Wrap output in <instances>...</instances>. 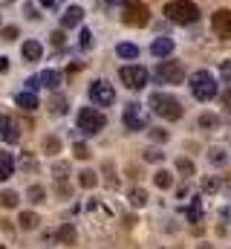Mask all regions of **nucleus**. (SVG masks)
<instances>
[{
  "label": "nucleus",
  "instance_id": "6",
  "mask_svg": "<svg viewBox=\"0 0 231 249\" xmlns=\"http://www.w3.org/2000/svg\"><path fill=\"white\" fill-rule=\"evenodd\" d=\"M118 78H121V84H124L127 90H145V84H148V70H145L142 64H127V67L118 70Z\"/></svg>",
  "mask_w": 231,
  "mask_h": 249
},
{
  "label": "nucleus",
  "instance_id": "48",
  "mask_svg": "<svg viewBox=\"0 0 231 249\" xmlns=\"http://www.w3.org/2000/svg\"><path fill=\"white\" fill-rule=\"evenodd\" d=\"M133 226H136V217H133V214H127V217H124V229H133Z\"/></svg>",
  "mask_w": 231,
  "mask_h": 249
},
{
  "label": "nucleus",
  "instance_id": "14",
  "mask_svg": "<svg viewBox=\"0 0 231 249\" xmlns=\"http://www.w3.org/2000/svg\"><path fill=\"white\" fill-rule=\"evenodd\" d=\"M81 20H84V9H81V6H69V9L61 15V26H64V29H75Z\"/></svg>",
  "mask_w": 231,
  "mask_h": 249
},
{
  "label": "nucleus",
  "instance_id": "33",
  "mask_svg": "<svg viewBox=\"0 0 231 249\" xmlns=\"http://www.w3.org/2000/svg\"><path fill=\"white\" fill-rule=\"evenodd\" d=\"M44 151H47L50 157L61 154V139H58V136H44Z\"/></svg>",
  "mask_w": 231,
  "mask_h": 249
},
{
  "label": "nucleus",
  "instance_id": "29",
  "mask_svg": "<svg viewBox=\"0 0 231 249\" xmlns=\"http://www.w3.org/2000/svg\"><path fill=\"white\" fill-rule=\"evenodd\" d=\"M66 110H69V105H66V99H64V96L50 99V113H52V116H64Z\"/></svg>",
  "mask_w": 231,
  "mask_h": 249
},
{
  "label": "nucleus",
  "instance_id": "42",
  "mask_svg": "<svg viewBox=\"0 0 231 249\" xmlns=\"http://www.w3.org/2000/svg\"><path fill=\"white\" fill-rule=\"evenodd\" d=\"M17 38V26H6L3 29V41H15Z\"/></svg>",
  "mask_w": 231,
  "mask_h": 249
},
{
  "label": "nucleus",
  "instance_id": "2",
  "mask_svg": "<svg viewBox=\"0 0 231 249\" xmlns=\"http://www.w3.org/2000/svg\"><path fill=\"white\" fill-rule=\"evenodd\" d=\"M165 18L171 23H179V26L197 23L199 20V6L191 3V0H171V3H165Z\"/></svg>",
  "mask_w": 231,
  "mask_h": 249
},
{
  "label": "nucleus",
  "instance_id": "26",
  "mask_svg": "<svg viewBox=\"0 0 231 249\" xmlns=\"http://www.w3.org/2000/svg\"><path fill=\"white\" fill-rule=\"evenodd\" d=\"M52 177H55V183H66L69 180V162H64V160L52 162Z\"/></svg>",
  "mask_w": 231,
  "mask_h": 249
},
{
  "label": "nucleus",
  "instance_id": "9",
  "mask_svg": "<svg viewBox=\"0 0 231 249\" xmlns=\"http://www.w3.org/2000/svg\"><path fill=\"white\" fill-rule=\"evenodd\" d=\"M156 78H159V84H182L185 81V67L179 61H165L156 67Z\"/></svg>",
  "mask_w": 231,
  "mask_h": 249
},
{
  "label": "nucleus",
  "instance_id": "49",
  "mask_svg": "<svg viewBox=\"0 0 231 249\" xmlns=\"http://www.w3.org/2000/svg\"><path fill=\"white\" fill-rule=\"evenodd\" d=\"M0 72H9V58L6 55H0Z\"/></svg>",
  "mask_w": 231,
  "mask_h": 249
},
{
  "label": "nucleus",
  "instance_id": "38",
  "mask_svg": "<svg viewBox=\"0 0 231 249\" xmlns=\"http://www.w3.org/2000/svg\"><path fill=\"white\" fill-rule=\"evenodd\" d=\"M148 133H150V139H153V142H168V136H171L165 127H150Z\"/></svg>",
  "mask_w": 231,
  "mask_h": 249
},
{
  "label": "nucleus",
  "instance_id": "12",
  "mask_svg": "<svg viewBox=\"0 0 231 249\" xmlns=\"http://www.w3.org/2000/svg\"><path fill=\"white\" fill-rule=\"evenodd\" d=\"M50 238L58 241V244H64V247H75V241H78V229H75V223H61Z\"/></svg>",
  "mask_w": 231,
  "mask_h": 249
},
{
  "label": "nucleus",
  "instance_id": "13",
  "mask_svg": "<svg viewBox=\"0 0 231 249\" xmlns=\"http://www.w3.org/2000/svg\"><path fill=\"white\" fill-rule=\"evenodd\" d=\"M15 105H17L20 110H26V113H32V110H38V107H41V102H38V93H35V90H23V93H17V96H15Z\"/></svg>",
  "mask_w": 231,
  "mask_h": 249
},
{
  "label": "nucleus",
  "instance_id": "37",
  "mask_svg": "<svg viewBox=\"0 0 231 249\" xmlns=\"http://www.w3.org/2000/svg\"><path fill=\"white\" fill-rule=\"evenodd\" d=\"M78 47H81V50H90V47H93V32H90V29H81V32H78Z\"/></svg>",
  "mask_w": 231,
  "mask_h": 249
},
{
  "label": "nucleus",
  "instance_id": "50",
  "mask_svg": "<svg viewBox=\"0 0 231 249\" xmlns=\"http://www.w3.org/2000/svg\"><path fill=\"white\" fill-rule=\"evenodd\" d=\"M121 3H127V0H104L107 9H116V6H121Z\"/></svg>",
  "mask_w": 231,
  "mask_h": 249
},
{
  "label": "nucleus",
  "instance_id": "32",
  "mask_svg": "<svg viewBox=\"0 0 231 249\" xmlns=\"http://www.w3.org/2000/svg\"><path fill=\"white\" fill-rule=\"evenodd\" d=\"M17 165H20V168H23V171H26V174H35V171H38V160H35V157H32V154H23V157H20V162H17Z\"/></svg>",
  "mask_w": 231,
  "mask_h": 249
},
{
  "label": "nucleus",
  "instance_id": "8",
  "mask_svg": "<svg viewBox=\"0 0 231 249\" xmlns=\"http://www.w3.org/2000/svg\"><path fill=\"white\" fill-rule=\"evenodd\" d=\"M90 102L96 105V107H113L116 105V90L113 84H107V81H93L90 84Z\"/></svg>",
  "mask_w": 231,
  "mask_h": 249
},
{
  "label": "nucleus",
  "instance_id": "16",
  "mask_svg": "<svg viewBox=\"0 0 231 249\" xmlns=\"http://www.w3.org/2000/svg\"><path fill=\"white\" fill-rule=\"evenodd\" d=\"M15 168H17V162H15V154H9V151H0V183H6V180L15 174Z\"/></svg>",
  "mask_w": 231,
  "mask_h": 249
},
{
  "label": "nucleus",
  "instance_id": "36",
  "mask_svg": "<svg viewBox=\"0 0 231 249\" xmlns=\"http://www.w3.org/2000/svg\"><path fill=\"white\" fill-rule=\"evenodd\" d=\"M104 183H107L110 188L118 186V180H116V165H113V162H104Z\"/></svg>",
  "mask_w": 231,
  "mask_h": 249
},
{
  "label": "nucleus",
  "instance_id": "5",
  "mask_svg": "<svg viewBox=\"0 0 231 249\" xmlns=\"http://www.w3.org/2000/svg\"><path fill=\"white\" fill-rule=\"evenodd\" d=\"M121 20L127 26H145L150 20V9L142 3V0H127L124 9H121Z\"/></svg>",
  "mask_w": 231,
  "mask_h": 249
},
{
  "label": "nucleus",
  "instance_id": "44",
  "mask_svg": "<svg viewBox=\"0 0 231 249\" xmlns=\"http://www.w3.org/2000/svg\"><path fill=\"white\" fill-rule=\"evenodd\" d=\"M220 220H223V223H231V206H223V209H220Z\"/></svg>",
  "mask_w": 231,
  "mask_h": 249
},
{
  "label": "nucleus",
  "instance_id": "11",
  "mask_svg": "<svg viewBox=\"0 0 231 249\" xmlns=\"http://www.w3.org/2000/svg\"><path fill=\"white\" fill-rule=\"evenodd\" d=\"M211 29L223 38V41H231V9H217L211 15Z\"/></svg>",
  "mask_w": 231,
  "mask_h": 249
},
{
  "label": "nucleus",
  "instance_id": "53",
  "mask_svg": "<svg viewBox=\"0 0 231 249\" xmlns=\"http://www.w3.org/2000/svg\"><path fill=\"white\" fill-rule=\"evenodd\" d=\"M0 249H9V247H6V244H0Z\"/></svg>",
  "mask_w": 231,
  "mask_h": 249
},
{
  "label": "nucleus",
  "instance_id": "15",
  "mask_svg": "<svg viewBox=\"0 0 231 249\" xmlns=\"http://www.w3.org/2000/svg\"><path fill=\"white\" fill-rule=\"evenodd\" d=\"M17 226H20V232H38L41 229V214L38 212H20Z\"/></svg>",
  "mask_w": 231,
  "mask_h": 249
},
{
  "label": "nucleus",
  "instance_id": "22",
  "mask_svg": "<svg viewBox=\"0 0 231 249\" xmlns=\"http://www.w3.org/2000/svg\"><path fill=\"white\" fill-rule=\"evenodd\" d=\"M0 206H3V209H17V206H20V194H17L15 188H3V191H0Z\"/></svg>",
  "mask_w": 231,
  "mask_h": 249
},
{
  "label": "nucleus",
  "instance_id": "39",
  "mask_svg": "<svg viewBox=\"0 0 231 249\" xmlns=\"http://www.w3.org/2000/svg\"><path fill=\"white\" fill-rule=\"evenodd\" d=\"M199 217H202V206H199V200H194V206L188 209V220L191 223H199Z\"/></svg>",
  "mask_w": 231,
  "mask_h": 249
},
{
  "label": "nucleus",
  "instance_id": "23",
  "mask_svg": "<svg viewBox=\"0 0 231 249\" xmlns=\"http://www.w3.org/2000/svg\"><path fill=\"white\" fill-rule=\"evenodd\" d=\"M78 186L87 188V191H90V188H96V186H99V174H96L93 168H84V171L78 174Z\"/></svg>",
  "mask_w": 231,
  "mask_h": 249
},
{
  "label": "nucleus",
  "instance_id": "4",
  "mask_svg": "<svg viewBox=\"0 0 231 249\" xmlns=\"http://www.w3.org/2000/svg\"><path fill=\"white\" fill-rule=\"evenodd\" d=\"M217 78L208 72V70H197L194 75H191V93H194V99L197 102H211L214 96H217Z\"/></svg>",
  "mask_w": 231,
  "mask_h": 249
},
{
  "label": "nucleus",
  "instance_id": "21",
  "mask_svg": "<svg viewBox=\"0 0 231 249\" xmlns=\"http://www.w3.org/2000/svg\"><path fill=\"white\" fill-rule=\"evenodd\" d=\"M150 53H153L156 58H168V55L173 53V41L171 38H156L153 47H150Z\"/></svg>",
  "mask_w": 231,
  "mask_h": 249
},
{
  "label": "nucleus",
  "instance_id": "35",
  "mask_svg": "<svg viewBox=\"0 0 231 249\" xmlns=\"http://www.w3.org/2000/svg\"><path fill=\"white\" fill-rule=\"evenodd\" d=\"M176 171L185 174V177H191V174H194V162H191L188 157H179V160H176Z\"/></svg>",
  "mask_w": 231,
  "mask_h": 249
},
{
  "label": "nucleus",
  "instance_id": "47",
  "mask_svg": "<svg viewBox=\"0 0 231 249\" xmlns=\"http://www.w3.org/2000/svg\"><path fill=\"white\" fill-rule=\"evenodd\" d=\"M223 105L231 110V87H226V93H223Z\"/></svg>",
  "mask_w": 231,
  "mask_h": 249
},
{
  "label": "nucleus",
  "instance_id": "7",
  "mask_svg": "<svg viewBox=\"0 0 231 249\" xmlns=\"http://www.w3.org/2000/svg\"><path fill=\"white\" fill-rule=\"evenodd\" d=\"M121 124H124L127 130H145V127H148V113H145V105L130 102V105L124 107V113H121Z\"/></svg>",
  "mask_w": 231,
  "mask_h": 249
},
{
  "label": "nucleus",
  "instance_id": "30",
  "mask_svg": "<svg viewBox=\"0 0 231 249\" xmlns=\"http://www.w3.org/2000/svg\"><path fill=\"white\" fill-rule=\"evenodd\" d=\"M142 160H145V162H150V165H159V162L165 160V154H162L159 148H145V154H142Z\"/></svg>",
  "mask_w": 231,
  "mask_h": 249
},
{
  "label": "nucleus",
  "instance_id": "19",
  "mask_svg": "<svg viewBox=\"0 0 231 249\" xmlns=\"http://www.w3.org/2000/svg\"><path fill=\"white\" fill-rule=\"evenodd\" d=\"M173 183H176V180H173V171H168V168H159V171L153 174V186L162 188V191H171Z\"/></svg>",
  "mask_w": 231,
  "mask_h": 249
},
{
  "label": "nucleus",
  "instance_id": "25",
  "mask_svg": "<svg viewBox=\"0 0 231 249\" xmlns=\"http://www.w3.org/2000/svg\"><path fill=\"white\" fill-rule=\"evenodd\" d=\"M116 55L124 58V61H133V58H139V47L136 44H118L116 47Z\"/></svg>",
  "mask_w": 231,
  "mask_h": 249
},
{
  "label": "nucleus",
  "instance_id": "41",
  "mask_svg": "<svg viewBox=\"0 0 231 249\" xmlns=\"http://www.w3.org/2000/svg\"><path fill=\"white\" fill-rule=\"evenodd\" d=\"M23 12H26V18H29V20H41V15H38V6L26 3V9H23Z\"/></svg>",
  "mask_w": 231,
  "mask_h": 249
},
{
  "label": "nucleus",
  "instance_id": "28",
  "mask_svg": "<svg viewBox=\"0 0 231 249\" xmlns=\"http://www.w3.org/2000/svg\"><path fill=\"white\" fill-rule=\"evenodd\" d=\"M72 154H75V160H81V162H87V160L93 157V148H90L87 142H72Z\"/></svg>",
  "mask_w": 231,
  "mask_h": 249
},
{
  "label": "nucleus",
  "instance_id": "24",
  "mask_svg": "<svg viewBox=\"0 0 231 249\" xmlns=\"http://www.w3.org/2000/svg\"><path fill=\"white\" fill-rule=\"evenodd\" d=\"M26 197H29V203H32V206H41V203H47V188L35 183V186L26 188Z\"/></svg>",
  "mask_w": 231,
  "mask_h": 249
},
{
  "label": "nucleus",
  "instance_id": "27",
  "mask_svg": "<svg viewBox=\"0 0 231 249\" xmlns=\"http://www.w3.org/2000/svg\"><path fill=\"white\" fill-rule=\"evenodd\" d=\"M197 124H199L202 130H217V127H220V116H217V113H202V116L197 119Z\"/></svg>",
  "mask_w": 231,
  "mask_h": 249
},
{
  "label": "nucleus",
  "instance_id": "31",
  "mask_svg": "<svg viewBox=\"0 0 231 249\" xmlns=\"http://www.w3.org/2000/svg\"><path fill=\"white\" fill-rule=\"evenodd\" d=\"M208 162H211V165H226V162H229V154H226L223 148H211V151H208Z\"/></svg>",
  "mask_w": 231,
  "mask_h": 249
},
{
  "label": "nucleus",
  "instance_id": "3",
  "mask_svg": "<svg viewBox=\"0 0 231 249\" xmlns=\"http://www.w3.org/2000/svg\"><path fill=\"white\" fill-rule=\"evenodd\" d=\"M75 124L84 136H99L104 127H107V116L99 110V107H78L75 113Z\"/></svg>",
  "mask_w": 231,
  "mask_h": 249
},
{
  "label": "nucleus",
  "instance_id": "43",
  "mask_svg": "<svg viewBox=\"0 0 231 249\" xmlns=\"http://www.w3.org/2000/svg\"><path fill=\"white\" fill-rule=\"evenodd\" d=\"M52 47H55V50L64 47V32H52Z\"/></svg>",
  "mask_w": 231,
  "mask_h": 249
},
{
  "label": "nucleus",
  "instance_id": "51",
  "mask_svg": "<svg viewBox=\"0 0 231 249\" xmlns=\"http://www.w3.org/2000/svg\"><path fill=\"white\" fill-rule=\"evenodd\" d=\"M41 6H44V9H55L58 0H41Z\"/></svg>",
  "mask_w": 231,
  "mask_h": 249
},
{
  "label": "nucleus",
  "instance_id": "1",
  "mask_svg": "<svg viewBox=\"0 0 231 249\" xmlns=\"http://www.w3.org/2000/svg\"><path fill=\"white\" fill-rule=\"evenodd\" d=\"M148 107L159 116V119H168V122H176V119H182V102L171 96V93H150V99H148Z\"/></svg>",
  "mask_w": 231,
  "mask_h": 249
},
{
  "label": "nucleus",
  "instance_id": "45",
  "mask_svg": "<svg viewBox=\"0 0 231 249\" xmlns=\"http://www.w3.org/2000/svg\"><path fill=\"white\" fill-rule=\"evenodd\" d=\"M220 72H223V78H231V61L220 64Z\"/></svg>",
  "mask_w": 231,
  "mask_h": 249
},
{
  "label": "nucleus",
  "instance_id": "20",
  "mask_svg": "<svg viewBox=\"0 0 231 249\" xmlns=\"http://www.w3.org/2000/svg\"><path fill=\"white\" fill-rule=\"evenodd\" d=\"M20 53H23V58H26L29 64L41 61V55H44V50H41V44H38V41H26V44L20 47Z\"/></svg>",
  "mask_w": 231,
  "mask_h": 249
},
{
  "label": "nucleus",
  "instance_id": "17",
  "mask_svg": "<svg viewBox=\"0 0 231 249\" xmlns=\"http://www.w3.org/2000/svg\"><path fill=\"white\" fill-rule=\"evenodd\" d=\"M148 200H150V197H148V191H145L142 186L127 188V203H130L133 209H145V206H148Z\"/></svg>",
  "mask_w": 231,
  "mask_h": 249
},
{
  "label": "nucleus",
  "instance_id": "40",
  "mask_svg": "<svg viewBox=\"0 0 231 249\" xmlns=\"http://www.w3.org/2000/svg\"><path fill=\"white\" fill-rule=\"evenodd\" d=\"M55 194H58V197H64V200H69V197H72L69 183H55Z\"/></svg>",
  "mask_w": 231,
  "mask_h": 249
},
{
  "label": "nucleus",
  "instance_id": "10",
  "mask_svg": "<svg viewBox=\"0 0 231 249\" xmlns=\"http://www.w3.org/2000/svg\"><path fill=\"white\" fill-rule=\"evenodd\" d=\"M20 136H23L20 122H17L15 116H9V113H0V139H3L6 145H17Z\"/></svg>",
  "mask_w": 231,
  "mask_h": 249
},
{
  "label": "nucleus",
  "instance_id": "46",
  "mask_svg": "<svg viewBox=\"0 0 231 249\" xmlns=\"http://www.w3.org/2000/svg\"><path fill=\"white\" fill-rule=\"evenodd\" d=\"M38 87H41V78H29L26 81V90H38Z\"/></svg>",
  "mask_w": 231,
  "mask_h": 249
},
{
  "label": "nucleus",
  "instance_id": "34",
  "mask_svg": "<svg viewBox=\"0 0 231 249\" xmlns=\"http://www.w3.org/2000/svg\"><path fill=\"white\" fill-rule=\"evenodd\" d=\"M220 188H223V180H220V177H205V180H202V191H205V194H217Z\"/></svg>",
  "mask_w": 231,
  "mask_h": 249
},
{
  "label": "nucleus",
  "instance_id": "52",
  "mask_svg": "<svg viewBox=\"0 0 231 249\" xmlns=\"http://www.w3.org/2000/svg\"><path fill=\"white\" fill-rule=\"evenodd\" d=\"M197 249H214V247H211V244H199Z\"/></svg>",
  "mask_w": 231,
  "mask_h": 249
},
{
  "label": "nucleus",
  "instance_id": "18",
  "mask_svg": "<svg viewBox=\"0 0 231 249\" xmlns=\"http://www.w3.org/2000/svg\"><path fill=\"white\" fill-rule=\"evenodd\" d=\"M38 78H41V87H47L50 93H55L58 87H61V72L58 70H44Z\"/></svg>",
  "mask_w": 231,
  "mask_h": 249
}]
</instances>
